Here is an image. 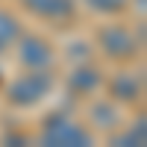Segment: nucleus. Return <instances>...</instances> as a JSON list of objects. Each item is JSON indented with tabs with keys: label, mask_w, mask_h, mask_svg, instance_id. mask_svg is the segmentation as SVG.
Wrapping results in <instances>:
<instances>
[{
	"label": "nucleus",
	"mask_w": 147,
	"mask_h": 147,
	"mask_svg": "<svg viewBox=\"0 0 147 147\" xmlns=\"http://www.w3.org/2000/svg\"><path fill=\"white\" fill-rule=\"evenodd\" d=\"M56 88V77L50 68H38V71H27L24 68L21 77H15L12 82H6V103L15 109H32L38 106L44 97H50V91Z\"/></svg>",
	"instance_id": "obj_1"
},
{
	"label": "nucleus",
	"mask_w": 147,
	"mask_h": 147,
	"mask_svg": "<svg viewBox=\"0 0 147 147\" xmlns=\"http://www.w3.org/2000/svg\"><path fill=\"white\" fill-rule=\"evenodd\" d=\"M91 129L88 124H80L74 121L71 115H47L44 124H41V144L47 147H82V144H91Z\"/></svg>",
	"instance_id": "obj_2"
},
{
	"label": "nucleus",
	"mask_w": 147,
	"mask_h": 147,
	"mask_svg": "<svg viewBox=\"0 0 147 147\" xmlns=\"http://www.w3.org/2000/svg\"><path fill=\"white\" fill-rule=\"evenodd\" d=\"M97 47L115 62H129L138 56V38L127 24H103L97 30Z\"/></svg>",
	"instance_id": "obj_3"
},
{
	"label": "nucleus",
	"mask_w": 147,
	"mask_h": 147,
	"mask_svg": "<svg viewBox=\"0 0 147 147\" xmlns=\"http://www.w3.org/2000/svg\"><path fill=\"white\" fill-rule=\"evenodd\" d=\"M12 47H15V53H18L21 68H27V71L53 68V62H56V50H53V44L47 41V38H41L38 32H21L18 41L12 44Z\"/></svg>",
	"instance_id": "obj_4"
},
{
	"label": "nucleus",
	"mask_w": 147,
	"mask_h": 147,
	"mask_svg": "<svg viewBox=\"0 0 147 147\" xmlns=\"http://www.w3.org/2000/svg\"><path fill=\"white\" fill-rule=\"evenodd\" d=\"M109 100L115 103H138L141 100V74L138 71H118L109 80H103Z\"/></svg>",
	"instance_id": "obj_5"
},
{
	"label": "nucleus",
	"mask_w": 147,
	"mask_h": 147,
	"mask_svg": "<svg viewBox=\"0 0 147 147\" xmlns=\"http://www.w3.org/2000/svg\"><path fill=\"white\" fill-rule=\"evenodd\" d=\"M65 85H68V91L74 97H94L97 91L103 88V74L97 71L94 65H77V68H71L68 71V77H65Z\"/></svg>",
	"instance_id": "obj_6"
},
{
	"label": "nucleus",
	"mask_w": 147,
	"mask_h": 147,
	"mask_svg": "<svg viewBox=\"0 0 147 147\" xmlns=\"http://www.w3.org/2000/svg\"><path fill=\"white\" fill-rule=\"evenodd\" d=\"M21 6L27 9L32 18L50 21V24L71 21L74 12H77V3H74V0H21Z\"/></svg>",
	"instance_id": "obj_7"
},
{
	"label": "nucleus",
	"mask_w": 147,
	"mask_h": 147,
	"mask_svg": "<svg viewBox=\"0 0 147 147\" xmlns=\"http://www.w3.org/2000/svg\"><path fill=\"white\" fill-rule=\"evenodd\" d=\"M88 124L97 129H115L121 124V112H118V103L109 100V97H100L88 106Z\"/></svg>",
	"instance_id": "obj_8"
},
{
	"label": "nucleus",
	"mask_w": 147,
	"mask_h": 147,
	"mask_svg": "<svg viewBox=\"0 0 147 147\" xmlns=\"http://www.w3.org/2000/svg\"><path fill=\"white\" fill-rule=\"evenodd\" d=\"M21 32H24V27H21L18 15L0 6V53L12 50V44L18 41V35H21Z\"/></svg>",
	"instance_id": "obj_9"
},
{
	"label": "nucleus",
	"mask_w": 147,
	"mask_h": 147,
	"mask_svg": "<svg viewBox=\"0 0 147 147\" xmlns=\"http://www.w3.org/2000/svg\"><path fill=\"white\" fill-rule=\"evenodd\" d=\"M88 9L100 12V15H118V12L127 9V0H85Z\"/></svg>",
	"instance_id": "obj_10"
},
{
	"label": "nucleus",
	"mask_w": 147,
	"mask_h": 147,
	"mask_svg": "<svg viewBox=\"0 0 147 147\" xmlns=\"http://www.w3.org/2000/svg\"><path fill=\"white\" fill-rule=\"evenodd\" d=\"M112 141H115V144H144V124L138 121V129H136V124H132L127 132L112 136Z\"/></svg>",
	"instance_id": "obj_11"
},
{
	"label": "nucleus",
	"mask_w": 147,
	"mask_h": 147,
	"mask_svg": "<svg viewBox=\"0 0 147 147\" xmlns=\"http://www.w3.org/2000/svg\"><path fill=\"white\" fill-rule=\"evenodd\" d=\"M6 82V77H3V68H0V85H3Z\"/></svg>",
	"instance_id": "obj_12"
}]
</instances>
